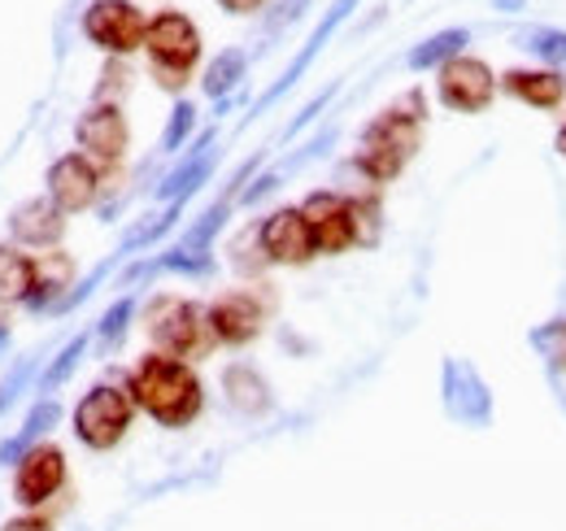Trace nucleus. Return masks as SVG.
I'll use <instances>...</instances> for the list:
<instances>
[{"instance_id": "1", "label": "nucleus", "mask_w": 566, "mask_h": 531, "mask_svg": "<svg viewBox=\"0 0 566 531\" xmlns=\"http://www.w3.org/2000/svg\"><path fill=\"white\" fill-rule=\"evenodd\" d=\"M423 123H427V101L419 87H410L406 96H397L388 110H379V114L361 127L357 153H354V170L370 188L392 184V179L415 162V153L423 148Z\"/></svg>"}, {"instance_id": "2", "label": "nucleus", "mask_w": 566, "mask_h": 531, "mask_svg": "<svg viewBox=\"0 0 566 531\" xmlns=\"http://www.w3.org/2000/svg\"><path fill=\"white\" fill-rule=\"evenodd\" d=\"M127 393H132L140 414H148L157 427H170V431L192 427L206 409V384H201L197 366L184 357L157 353V348H148L132 366Z\"/></svg>"}, {"instance_id": "3", "label": "nucleus", "mask_w": 566, "mask_h": 531, "mask_svg": "<svg viewBox=\"0 0 566 531\" xmlns=\"http://www.w3.org/2000/svg\"><path fill=\"white\" fill-rule=\"evenodd\" d=\"M201 49H206L201 27H197L188 13L161 9V13L148 18L144 53H148V74H153V83H157L161 92H175V96H179V92L188 87L192 70L201 62Z\"/></svg>"}, {"instance_id": "4", "label": "nucleus", "mask_w": 566, "mask_h": 531, "mask_svg": "<svg viewBox=\"0 0 566 531\" xmlns=\"http://www.w3.org/2000/svg\"><path fill=\"white\" fill-rule=\"evenodd\" d=\"M136 400L127 393V384H92L71 409L74 440L92 454H109L127 440L132 423H136Z\"/></svg>"}, {"instance_id": "5", "label": "nucleus", "mask_w": 566, "mask_h": 531, "mask_svg": "<svg viewBox=\"0 0 566 531\" xmlns=\"http://www.w3.org/2000/svg\"><path fill=\"white\" fill-rule=\"evenodd\" d=\"M144 332H148L157 353H170V357H184V362L206 357L213 348L206 310L188 296H153L148 314H144Z\"/></svg>"}, {"instance_id": "6", "label": "nucleus", "mask_w": 566, "mask_h": 531, "mask_svg": "<svg viewBox=\"0 0 566 531\" xmlns=\"http://www.w3.org/2000/svg\"><path fill=\"white\" fill-rule=\"evenodd\" d=\"M13 470V506L27 510V514H49V506L66 492L71 483V462H66V449L53 445V440H40L31 445L18 462L9 466Z\"/></svg>"}, {"instance_id": "7", "label": "nucleus", "mask_w": 566, "mask_h": 531, "mask_svg": "<svg viewBox=\"0 0 566 531\" xmlns=\"http://www.w3.org/2000/svg\"><path fill=\"white\" fill-rule=\"evenodd\" d=\"M148 18L136 0H92L83 9V35L105 53V58H132L144 49Z\"/></svg>"}, {"instance_id": "8", "label": "nucleus", "mask_w": 566, "mask_h": 531, "mask_svg": "<svg viewBox=\"0 0 566 531\" xmlns=\"http://www.w3.org/2000/svg\"><path fill=\"white\" fill-rule=\"evenodd\" d=\"M496 74L484 58H471V53H458L453 62L436 70V96L444 110L453 114H484L496 101Z\"/></svg>"}, {"instance_id": "9", "label": "nucleus", "mask_w": 566, "mask_h": 531, "mask_svg": "<svg viewBox=\"0 0 566 531\" xmlns=\"http://www.w3.org/2000/svg\"><path fill=\"white\" fill-rule=\"evenodd\" d=\"M74 144L87 162H96L101 170H114L123 166L127 148H132V127H127V114L123 105H87L78 118H74Z\"/></svg>"}, {"instance_id": "10", "label": "nucleus", "mask_w": 566, "mask_h": 531, "mask_svg": "<svg viewBox=\"0 0 566 531\" xmlns=\"http://www.w3.org/2000/svg\"><path fill=\"white\" fill-rule=\"evenodd\" d=\"M206 323H210L213 344H222V348H249L258 335L266 332V305H262L258 292L231 288V292H218L210 305H206Z\"/></svg>"}, {"instance_id": "11", "label": "nucleus", "mask_w": 566, "mask_h": 531, "mask_svg": "<svg viewBox=\"0 0 566 531\" xmlns=\"http://www.w3.org/2000/svg\"><path fill=\"white\" fill-rule=\"evenodd\" d=\"M301 214L314 231V249L318 258H340L357 249V236H354V209H349V197L340 188H318L310 197L301 200Z\"/></svg>"}, {"instance_id": "12", "label": "nucleus", "mask_w": 566, "mask_h": 531, "mask_svg": "<svg viewBox=\"0 0 566 531\" xmlns=\"http://www.w3.org/2000/svg\"><path fill=\"white\" fill-rule=\"evenodd\" d=\"M105 192V170L96 162H87L78 148L62 153L49 175H44V197L53 200L62 214H83V209H96V200Z\"/></svg>"}, {"instance_id": "13", "label": "nucleus", "mask_w": 566, "mask_h": 531, "mask_svg": "<svg viewBox=\"0 0 566 531\" xmlns=\"http://www.w3.org/2000/svg\"><path fill=\"white\" fill-rule=\"evenodd\" d=\"M440 397L449 418H458L462 427H489L493 423V393H489V379L462 362V357H444L440 366Z\"/></svg>"}, {"instance_id": "14", "label": "nucleus", "mask_w": 566, "mask_h": 531, "mask_svg": "<svg viewBox=\"0 0 566 531\" xmlns=\"http://www.w3.org/2000/svg\"><path fill=\"white\" fill-rule=\"evenodd\" d=\"M258 244H262V258L271 266H310L318 258L314 231H310L301 205H283L275 214H266L258 222Z\"/></svg>"}, {"instance_id": "15", "label": "nucleus", "mask_w": 566, "mask_h": 531, "mask_svg": "<svg viewBox=\"0 0 566 531\" xmlns=\"http://www.w3.org/2000/svg\"><path fill=\"white\" fill-rule=\"evenodd\" d=\"M9 240L18 249H62L66 240V227H71V214H62L49 197H31L22 205L9 209Z\"/></svg>"}, {"instance_id": "16", "label": "nucleus", "mask_w": 566, "mask_h": 531, "mask_svg": "<svg viewBox=\"0 0 566 531\" xmlns=\"http://www.w3.org/2000/svg\"><path fill=\"white\" fill-rule=\"evenodd\" d=\"M354 9H357V0H336V4L327 9V18H323V22L314 27V35H310V40L301 44V53H296V58H292V62L283 66L280 79H275V83H271V87L262 92V101L253 105V114H262V110H271V105H275V101H280V96H283V92H287V87H296V83H301V74H305V70H310V66H314V62H318V53H323V49L332 44V35H336V31L345 27V18H349Z\"/></svg>"}, {"instance_id": "17", "label": "nucleus", "mask_w": 566, "mask_h": 531, "mask_svg": "<svg viewBox=\"0 0 566 531\" xmlns=\"http://www.w3.org/2000/svg\"><path fill=\"white\" fill-rule=\"evenodd\" d=\"M218 157H222V148H218V139L213 132H201V139L188 148V157L157 184V192L153 197L161 200V205H188L192 192H201L206 184H210L213 166H218Z\"/></svg>"}, {"instance_id": "18", "label": "nucleus", "mask_w": 566, "mask_h": 531, "mask_svg": "<svg viewBox=\"0 0 566 531\" xmlns=\"http://www.w3.org/2000/svg\"><path fill=\"white\" fill-rule=\"evenodd\" d=\"M74 258L66 249H44V253H35V283H31V292H27V310H35V314H57V305L71 296V288L78 283L74 279Z\"/></svg>"}, {"instance_id": "19", "label": "nucleus", "mask_w": 566, "mask_h": 531, "mask_svg": "<svg viewBox=\"0 0 566 531\" xmlns=\"http://www.w3.org/2000/svg\"><path fill=\"white\" fill-rule=\"evenodd\" d=\"M496 87L518 101V105H532V110H558L566 101V74L558 70H505L496 74Z\"/></svg>"}, {"instance_id": "20", "label": "nucleus", "mask_w": 566, "mask_h": 531, "mask_svg": "<svg viewBox=\"0 0 566 531\" xmlns=\"http://www.w3.org/2000/svg\"><path fill=\"white\" fill-rule=\"evenodd\" d=\"M222 393H227V405L235 409V414H244V418H262V414H271V384H266V375L258 371V366H249V362H231L227 371H222Z\"/></svg>"}, {"instance_id": "21", "label": "nucleus", "mask_w": 566, "mask_h": 531, "mask_svg": "<svg viewBox=\"0 0 566 531\" xmlns=\"http://www.w3.org/2000/svg\"><path fill=\"white\" fill-rule=\"evenodd\" d=\"M57 418H62V405H57V397H40L35 405H31V414H27V423L0 445V462L13 466L31 445H40L44 440V431L49 427H57Z\"/></svg>"}, {"instance_id": "22", "label": "nucleus", "mask_w": 566, "mask_h": 531, "mask_svg": "<svg viewBox=\"0 0 566 531\" xmlns=\"http://www.w3.org/2000/svg\"><path fill=\"white\" fill-rule=\"evenodd\" d=\"M35 283V258L13 240H0V305H22Z\"/></svg>"}, {"instance_id": "23", "label": "nucleus", "mask_w": 566, "mask_h": 531, "mask_svg": "<svg viewBox=\"0 0 566 531\" xmlns=\"http://www.w3.org/2000/svg\"><path fill=\"white\" fill-rule=\"evenodd\" d=\"M467 44H471V31H467V27L436 31V35H427L423 44H415V49H410L406 66L415 70V74H423V70H440L444 62H453L458 53H467Z\"/></svg>"}, {"instance_id": "24", "label": "nucleus", "mask_w": 566, "mask_h": 531, "mask_svg": "<svg viewBox=\"0 0 566 531\" xmlns=\"http://www.w3.org/2000/svg\"><path fill=\"white\" fill-rule=\"evenodd\" d=\"M244 74H249V53L244 49H222L210 66H206V74H201V92L210 101H227L240 87Z\"/></svg>"}, {"instance_id": "25", "label": "nucleus", "mask_w": 566, "mask_h": 531, "mask_svg": "<svg viewBox=\"0 0 566 531\" xmlns=\"http://www.w3.org/2000/svg\"><path fill=\"white\" fill-rule=\"evenodd\" d=\"M231 209H235V188L227 192L222 200H213L210 209L184 231V240H179V249H188V253H210L213 240H218V231L227 227V218H231Z\"/></svg>"}, {"instance_id": "26", "label": "nucleus", "mask_w": 566, "mask_h": 531, "mask_svg": "<svg viewBox=\"0 0 566 531\" xmlns=\"http://www.w3.org/2000/svg\"><path fill=\"white\" fill-rule=\"evenodd\" d=\"M349 209H354V236L357 249H375L379 244V231H384V205L375 188H361V192H345Z\"/></svg>"}, {"instance_id": "27", "label": "nucleus", "mask_w": 566, "mask_h": 531, "mask_svg": "<svg viewBox=\"0 0 566 531\" xmlns=\"http://www.w3.org/2000/svg\"><path fill=\"white\" fill-rule=\"evenodd\" d=\"M87 344H92V332L74 335L71 344L57 348V357H49V366L40 371V393H44V397H53L62 384H71V375L78 371V362H83V353H87Z\"/></svg>"}, {"instance_id": "28", "label": "nucleus", "mask_w": 566, "mask_h": 531, "mask_svg": "<svg viewBox=\"0 0 566 531\" xmlns=\"http://www.w3.org/2000/svg\"><path fill=\"white\" fill-rule=\"evenodd\" d=\"M518 49H527L532 58H541L545 70L566 74V31H558V27H527L518 35Z\"/></svg>"}, {"instance_id": "29", "label": "nucleus", "mask_w": 566, "mask_h": 531, "mask_svg": "<svg viewBox=\"0 0 566 531\" xmlns=\"http://www.w3.org/2000/svg\"><path fill=\"white\" fill-rule=\"evenodd\" d=\"M132 319H136V296H118L109 310H105V319L96 323V340H101V348H118L123 344V335L132 327Z\"/></svg>"}, {"instance_id": "30", "label": "nucleus", "mask_w": 566, "mask_h": 531, "mask_svg": "<svg viewBox=\"0 0 566 531\" xmlns=\"http://www.w3.org/2000/svg\"><path fill=\"white\" fill-rule=\"evenodd\" d=\"M197 132V105L192 101H175V110H170V118H166V132H161V153H179L188 139Z\"/></svg>"}, {"instance_id": "31", "label": "nucleus", "mask_w": 566, "mask_h": 531, "mask_svg": "<svg viewBox=\"0 0 566 531\" xmlns=\"http://www.w3.org/2000/svg\"><path fill=\"white\" fill-rule=\"evenodd\" d=\"M127 92H132V70H127L123 58H109L105 70H101V83H96L92 101H96V105H118Z\"/></svg>"}, {"instance_id": "32", "label": "nucleus", "mask_w": 566, "mask_h": 531, "mask_svg": "<svg viewBox=\"0 0 566 531\" xmlns=\"http://www.w3.org/2000/svg\"><path fill=\"white\" fill-rule=\"evenodd\" d=\"M532 348H536L549 366H566V319L536 327V332H532Z\"/></svg>"}, {"instance_id": "33", "label": "nucleus", "mask_w": 566, "mask_h": 531, "mask_svg": "<svg viewBox=\"0 0 566 531\" xmlns=\"http://www.w3.org/2000/svg\"><path fill=\"white\" fill-rule=\"evenodd\" d=\"M231 266H235L240 274H249V279H253V274H262V270L271 266L266 258H262V244H258V227H249V231H244V236L231 244Z\"/></svg>"}, {"instance_id": "34", "label": "nucleus", "mask_w": 566, "mask_h": 531, "mask_svg": "<svg viewBox=\"0 0 566 531\" xmlns=\"http://www.w3.org/2000/svg\"><path fill=\"white\" fill-rule=\"evenodd\" d=\"M305 9H310V0H275V4H271V18H266V40L280 35L283 27H292Z\"/></svg>"}, {"instance_id": "35", "label": "nucleus", "mask_w": 566, "mask_h": 531, "mask_svg": "<svg viewBox=\"0 0 566 531\" xmlns=\"http://www.w3.org/2000/svg\"><path fill=\"white\" fill-rule=\"evenodd\" d=\"M0 531H57V528H53L49 514H27V510H18L13 519L0 523Z\"/></svg>"}, {"instance_id": "36", "label": "nucleus", "mask_w": 566, "mask_h": 531, "mask_svg": "<svg viewBox=\"0 0 566 531\" xmlns=\"http://www.w3.org/2000/svg\"><path fill=\"white\" fill-rule=\"evenodd\" d=\"M336 87H340V83H332V87H327V92H318V96H314V101H310V105H305V110H301V118H296V123H292V127H287V139H292V135L301 132V127H305V123H310V118H314V114H318V110H323V105H327V101H332V96H336Z\"/></svg>"}, {"instance_id": "37", "label": "nucleus", "mask_w": 566, "mask_h": 531, "mask_svg": "<svg viewBox=\"0 0 566 531\" xmlns=\"http://www.w3.org/2000/svg\"><path fill=\"white\" fill-rule=\"evenodd\" d=\"M222 13H235V18H249V13H258L266 0H213Z\"/></svg>"}, {"instance_id": "38", "label": "nucleus", "mask_w": 566, "mask_h": 531, "mask_svg": "<svg viewBox=\"0 0 566 531\" xmlns=\"http://www.w3.org/2000/svg\"><path fill=\"white\" fill-rule=\"evenodd\" d=\"M554 148H558V157L566 162V123L558 127V135H554Z\"/></svg>"}, {"instance_id": "39", "label": "nucleus", "mask_w": 566, "mask_h": 531, "mask_svg": "<svg viewBox=\"0 0 566 531\" xmlns=\"http://www.w3.org/2000/svg\"><path fill=\"white\" fill-rule=\"evenodd\" d=\"M9 340H13V332H9V323H0V353L9 348Z\"/></svg>"}, {"instance_id": "40", "label": "nucleus", "mask_w": 566, "mask_h": 531, "mask_svg": "<svg viewBox=\"0 0 566 531\" xmlns=\"http://www.w3.org/2000/svg\"><path fill=\"white\" fill-rule=\"evenodd\" d=\"M496 9H510V13H514V9H523V0H493Z\"/></svg>"}]
</instances>
